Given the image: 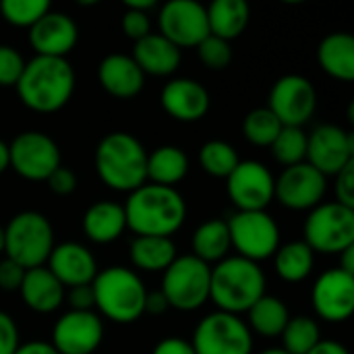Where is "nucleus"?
<instances>
[{
    "mask_svg": "<svg viewBox=\"0 0 354 354\" xmlns=\"http://www.w3.org/2000/svg\"><path fill=\"white\" fill-rule=\"evenodd\" d=\"M127 228L135 236H162L172 239L187 220L185 197L170 187L145 183L143 187L129 193L122 205Z\"/></svg>",
    "mask_w": 354,
    "mask_h": 354,
    "instance_id": "obj_1",
    "label": "nucleus"
},
{
    "mask_svg": "<svg viewBox=\"0 0 354 354\" xmlns=\"http://www.w3.org/2000/svg\"><path fill=\"white\" fill-rule=\"evenodd\" d=\"M77 77L66 58L33 56L15 85L21 104L39 114L62 110L75 93Z\"/></svg>",
    "mask_w": 354,
    "mask_h": 354,
    "instance_id": "obj_2",
    "label": "nucleus"
},
{
    "mask_svg": "<svg viewBox=\"0 0 354 354\" xmlns=\"http://www.w3.org/2000/svg\"><path fill=\"white\" fill-rule=\"evenodd\" d=\"M95 172L108 189L133 193L147 183V149L127 131L108 133L95 147Z\"/></svg>",
    "mask_w": 354,
    "mask_h": 354,
    "instance_id": "obj_3",
    "label": "nucleus"
},
{
    "mask_svg": "<svg viewBox=\"0 0 354 354\" xmlns=\"http://www.w3.org/2000/svg\"><path fill=\"white\" fill-rule=\"evenodd\" d=\"M266 292V274L259 263L245 257H226L212 268L209 301L222 313H247Z\"/></svg>",
    "mask_w": 354,
    "mask_h": 354,
    "instance_id": "obj_4",
    "label": "nucleus"
},
{
    "mask_svg": "<svg viewBox=\"0 0 354 354\" xmlns=\"http://www.w3.org/2000/svg\"><path fill=\"white\" fill-rule=\"evenodd\" d=\"M91 290L97 315L106 317L108 322L127 326L145 315L143 307L147 288L141 276L129 268L112 266L104 272H97L91 282Z\"/></svg>",
    "mask_w": 354,
    "mask_h": 354,
    "instance_id": "obj_5",
    "label": "nucleus"
},
{
    "mask_svg": "<svg viewBox=\"0 0 354 354\" xmlns=\"http://www.w3.org/2000/svg\"><path fill=\"white\" fill-rule=\"evenodd\" d=\"M54 245V228L41 212H19L4 226V253L23 270L41 268Z\"/></svg>",
    "mask_w": 354,
    "mask_h": 354,
    "instance_id": "obj_6",
    "label": "nucleus"
},
{
    "mask_svg": "<svg viewBox=\"0 0 354 354\" xmlns=\"http://www.w3.org/2000/svg\"><path fill=\"white\" fill-rule=\"evenodd\" d=\"M303 234L313 253L340 255L354 245V209L336 201L319 203L309 212Z\"/></svg>",
    "mask_w": 354,
    "mask_h": 354,
    "instance_id": "obj_7",
    "label": "nucleus"
},
{
    "mask_svg": "<svg viewBox=\"0 0 354 354\" xmlns=\"http://www.w3.org/2000/svg\"><path fill=\"white\" fill-rule=\"evenodd\" d=\"M212 268L195 255H178L162 278V295L170 309L197 311L209 301Z\"/></svg>",
    "mask_w": 354,
    "mask_h": 354,
    "instance_id": "obj_8",
    "label": "nucleus"
},
{
    "mask_svg": "<svg viewBox=\"0 0 354 354\" xmlns=\"http://www.w3.org/2000/svg\"><path fill=\"white\" fill-rule=\"evenodd\" d=\"M191 346L195 354H253V334L239 315L214 311L197 324Z\"/></svg>",
    "mask_w": 354,
    "mask_h": 354,
    "instance_id": "obj_9",
    "label": "nucleus"
},
{
    "mask_svg": "<svg viewBox=\"0 0 354 354\" xmlns=\"http://www.w3.org/2000/svg\"><path fill=\"white\" fill-rule=\"evenodd\" d=\"M226 224L239 257L259 263L274 257L280 247V228L268 212H236Z\"/></svg>",
    "mask_w": 354,
    "mask_h": 354,
    "instance_id": "obj_10",
    "label": "nucleus"
},
{
    "mask_svg": "<svg viewBox=\"0 0 354 354\" xmlns=\"http://www.w3.org/2000/svg\"><path fill=\"white\" fill-rule=\"evenodd\" d=\"M60 160L58 143L39 131L19 133L8 143V168L31 183L48 180V176L60 168Z\"/></svg>",
    "mask_w": 354,
    "mask_h": 354,
    "instance_id": "obj_11",
    "label": "nucleus"
},
{
    "mask_svg": "<svg viewBox=\"0 0 354 354\" xmlns=\"http://www.w3.org/2000/svg\"><path fill=\"white\" fill-rule=\"evenodd\" d=\"M268 108L276 114L282 127L307 124L317 108V91L313 83L303 75H284L280 77L268 95Z\"/></svg>",
    "mask_w": 354,
    "mask_h": 354,
    "instance_id": "obj_12",
    "label": "nucleus"
},
{
    "mask_svg": "<svg viewBox=\"0 0 354 354\" xmlns=\"http://www.w3.org/2000/svg\"><path fill=\"white\" fill-rule=\"evenodd\" d=\"M276 176L257 160H241L226 178V193L239 212H266L274 201Z\"/></svg>",
    "mask_w": 354,
    "mask_h": 354,
    "instance_id": "obj_13",
    "label": "nucleus"
},
{
    "mask_svg": "<svg viewBox=\"0 0 354 354\" xmlns=\"http://www.w3.org/2000/svg\"><path fill=\"white\" fill-rule=\"evenodd\" d=\"M354 160V135L340 124H319L307 135L305 162L326 178L336 176Z\"/></svg>",
    "mask_w": 354,
    "mask_h": 354,
    "instance_id": "obj_14",
    "label": "nucleus"
},
{
    "mask_svg": "<svg viewBox=\"0 0 354 354\" xmlns=\"http://www.w3.org/2000/svg\"><path fill=\"white\" fill-rule=\"evenodd\" d=\"M160 35L172 41L178 50L197 48L207 35V12L197 0H170L160 8Z\"/></svg>",
    "mask_w": 354,
    "mask_h": 354,
    "instance_id": "obj_15",
    "label": "nucleus"
},
{
    "mask_svg": "<svg viewBox=\"0 0 354 354\" xmlns=\"http://www.w3.org/2000/svg\"><path fill=\"white\" fill-rule=\"evenodd\" d=\"M328 191V178L317 172L307 162L288 166L276 178L274 185V199H278L284 207L295 212L313 209L324 203Z\"/></svg>",
    "mask_w": 354,
    "mask_h": 354,
    "instance_id": "obj_16",
    "label": "nucleus"
},
{
    "mask_svg": "<svg viewBox=\"0 0 354 354\" xmlns=\"http://www.w3.org/2000/svg\"><path fill=\"white\" fill-rule=\"evenodd\" d=\"M104 342V322L95 311H66L52 328L50 344L58 354H93Z\"/></svg>",
    "mask_w": 354,
    "mask_h": 354,
    "instance_id": "obj_17",
    "label": "nucleus"
},
{
    "mask_svg": "<svg viewBox=\"0 0 354 354\" xmlns=\"http://www.w3.org/2000/svg\"><path fill=\"white\" fill-rule=\"evenodd\" d=\"M311 305L324 322H348L354 311V276L340 268L324 272L313 284Z\"/></svg>",
    "mask_w": 354,
    "mask_h": 354,
    "instance_id": "obj_18",
    "label": "nucleus"
},
{
    "mask_svg": "<svg viewBox=\"0 0 354 354\" xmlns=\"http://www.w3.org/2000/svg\"><path fill=\"white\" fill-rule=\"evenodd\" d=\"M77 39L79 27L73 17L52 8L29 29V46L35 56L66 58V54L77 46Z\"/></svg>",
    "mask_w": 354,
    "mask_h": 354,
    "instance_id": "obj_19",
    "label": "nucleus"
},
{
    "mask_svg": "<svg viewBox=\"0 0 354 354\" xmlns=\"http://www.w3.org/2000/svg\"><path fill=\"white\" fill-rule=\"evenodd\" d=\"M46 263V268L64 288L91 284L97 276V261L93 253L85 245L75 241L54 245Z\"/></svg>",
    "mask_w": 354,
    "mask_h": 354,
    "instance_id": "obj_20",
    "label": "nucleus"
},
{
    "mask_svg": "<svg viewBox=\"0 0 354 354\" xmlns=\"http://www.w3.org/2000/svg\"><path fill=\"white\" fill-rule=\"evenodd\" d=\"M162 108L168 116L180 122H197L209 112V91L195 79L178 77L164 85L160 93Z\"/></svg>",
    "mask_w": 354,
    "mask_h": 354,
    "instance_id": "obj_21",
    "label": "nucleus"
},
{
    "mask_svg": "<svg viewBox=\"0 0 354 354\" xmlns=\"http://www.w3.org/2000/svg\"><path fill=\"white\" fill-rule=\"evenodd\" d=\"M97 81L106 93L118 100H131L145 87V75L127 54H108L97 64Z\"/></svg>",
    "mask_w": 354,
    "mask_h": 354,
    "instance_id": "obj_22",
    "label": "nucleus"
},
{
    "mask_svg": "<svg viewBox=\"0 0 354 354\" xmlns=\"http://www.w3.org/2000/svg\"><path fill=\"white\" fill-rule=\"evenodd\" d=\"M131 58L137 62V66L143 71V75L170 77L172 73L178 71L180 60H183V54L164 35L149 33L143 39L135 41Z\"/></svg>",
    "mask_w": 354,
    "mask_h": 354,
    "instance_id": "obj_23",
    "label": "nucleus"
},
{
    "mask_svg": "<svg viewBox=\"0 0 354 354\" xmlns=\"http://www.w3.org/2000/svg\"><path fill=\"white\" fill-rule=\"evenodd\" d=\"M19 292H21L23 303L33 313L48 315L60 309V305L64 303L66 288L52 276V272L46 266H41V268H33L25 272Z\"/></svg>",
    "mask_w": 354,
    "mask_h": 354,
    "instance_id": "obj_24",
    "label": "nucleus"
},
{
    "mask_svg": "<svg viewBox=\"0 0 354 354\" xmlns=\"http://www.w3.org/2000/svg\"><path fill=\"white\" fill-rule=\"evenodd\" d=\"M83 234L95 245H108L122 236L127 230V218L120 203L97 201L83 214Z\"/></svg>",
    "mask_w": 354,
    "mask_h": 354,
    "instance_id": "obj_25",
    "label": "nucleus"
},
{
    "mask_svg": "<svg viewBox=\"0 0 354 354\" xmlns=\"http://www.w3.org/2000/svg\"><path fill=\"white\" fill-rule=\"evenodd\" d=\"M319 66L338 81H354V37L346 31L326 35L317 46Z\"/></svg>",
    "mask_w": 354,
    "mask_h": 354,
    "instance_id": "obj_26",
    "label": "nucleus"
},
{
    "mask_svg": "<svg viewBox=\"0 0 354 354\" xmlns=\"http://www.w3.org/2000/svg\"><path fill=\"white\" fill-rule=\"evenodd\" d=\"M207 27L209 35H216L224 41L236 39L249 25V4L245 0H214L207 8Z\"/></svg>",
    "mask_w": 354,
    "mask_h": 354,
    "instance_id": "obj_27",
    "label": "nucleus"
},
{
    "mask_svg": "<svg viewBox=\"0 0 354 354\" xmlns=\"http://www.w3.org/2000/svg\"><path fill=\"white\" fill-rule=\"evenodd\" d=\"M189 174V158L176 145H162L147 153V180L151 185L176 189Z\"/></svg>",
    "mask_w": 354,
    "mask_h": 354,
    "instance_id": "obj_28",
    "label": "nucleus"
},
{
    "mask_svg": "<svg viewBox=\"0 0 354 354\" xmlns=\"http://www.w3.org/2000/svg\"><path fill=\"white\" fill-rule=\"evenodd\" d=\"M131 263L141 272H166L178 257L172 239L162 236H135L129 249Z\"/></svg>",
    "mask_w": 354,
    "mask_h": 354,
    "instance_id": "obj_29",
    "label": "nucleus"
},
{
    "mask_svg": "<svg viewBox=\"0 0 354 354\" xmlns=\"http://www.w3.org/2000/svg\"><path fill=\"white\" fill-rule=\"evenodd\" d=\"M191 247H193L191 255H195L207 266L226 259L232 249L226 220H207L199 224L193 232Z\"/></svg>",
    "mask_w": 354,
    "mask_h": 354,
    "instance_id": "obj_30",
    "label": "nucleus"
},
{
    "mask_svg": "<svg viewBox=\"0 0 354 354\" xmlns=\"http://www.w3.org/2000/svg\"><path fill=\"white\" fill-rule=\"evenodd\" d=\"M247 326L251 330V334L263 336V338H280V334L284 332L288 319H290V311L284 305V301H280L274 295H263L249 311H247Z\"/></svg>",
    "mask_w": 354,
    "mask_h": 354,
    "instance_id": "obj_31",
    "label": "nucleus"
},
{
    "mask_svg": "<svg viewBox=\"0 0 354 354\" xmlns=\"http://www.w3.org/2000/svg\"><path fill=\"white\" fill-rule=\"evenodd\" d=\"M313 266H315V253L309 249L305 241H292L280 245L278 251L274 253L276 274L288 284H299L307 280L313 272Z\"/></svg>",
    "mask_w": 354,
    "mask_h": 354,
    "instance_id": "obj_32",
    "label": "nucleus"
},
{
    "mask_svg": "<svg viewBox=\"0 0 354 354\" xmlns=\"http://www.w3.org/2000/svg\"><path fill=\"white\" fill-rule=\"evenodd\" d=\"M282 338V351L288 354H309L322 340V332L315 319L299 315L290 317L284 332L280 334Z\"/></svg>",
    "mask_w": 354,
    "mask_h": 354,
    "instance_id": "obj_33",
    "label": "nucleus"
},
{
    "mask_svg": "<svg viewBox=\"0 0 354 354\" xmlns=\"http://www.w3.org/2000/svg\"><path fill=\"white\" fill-rule=\"evenodd\" d=\"M239 162L241 158L236 149L222 139H212L199 149V166L214 178H228Z\"/></svg>",
    "mask_w": 354,
    "mask_h": 354,
    "instance_id": "obj_34",
    "label": "nucleus"
},
{
    "mask_svg": "<svg viewBox=\"0 0 354 354\" xmlns=\"http://www.w3.org/2000/svg\"><path fill=\"white\" fill-rule=\"evenodd\" d=\"M280 131H282V122L276 118V114L268 106L251 110L243 120L245 139L257 147H272Z\"/></svg>",
    "mask_w": 354,
    "mask_h": 354,
    "instance_id": "obj_35",
    "label": "nucleus"
},
{
    "mask_svg": "<svg viewBox=\"0 0 354 354\" xmlns=\"http://www.w3.org/2000/svg\"><path fill=\"white\" fill-rule=\"evenodd\" d=\"M272 153L284 168L303 164L307 158V133L299 127H282L280 135L272 143Z\"/></svg>",
    "mask_w": 354,
    "mask_h": 354,
    "instance_id": "obj_36",
    "label": "nucleus"
},
{
    "mask_svg": "<svg viewBox=\"0 0 354 354\" xmlns=\"http://www.w3.org/2000/svg\"><path fill=\"white\" fill-rule=\"evenodd\" d=\"M48 0H2L0 2V15L6 23L12 27H27L31 29L48 10Z\"/></svg>",
    "mask_w": 354,
    "mask_h": 354,
    "instance_id": "obj_37",
    "label": "nucleus"
},
{
    "mask_svg": "<svg viewBox=\"0 0 354 354\" xmlns=\"http://www.w3.org/2000/svg\"><path fill=\"white\" fill-rule=\"evenodd\" d=\"M197 56L203 66L209 71H224L232 62V48L230 41H224L216 35H207L199 46H197Z\"/></svg>",
    "mask_w": 354,
    "mask_h": 354,
    "instance_id": "obj_38",
    "label": "nucleus"
},
{
    "mask_svg": "<svg viewBox=\"0 0 354 354\" xmlns=\"http://www.w3.org/2000/svg\"><path fill=\"white\" fill-rule=\"evenodd\" d=\"M23 54L6 44H0V87H15L23 68H25Z\"/></svg>",
    "mask_w": 354,
    "mask_h": 354,
    "instance_id": "obj_39",
    "label": "nucleus"
},
{
    "mask_svg": "<svg viewBox=\"0 0 354 354\" xmlns=\"http://www.w3.org/2000/svg\"><path fill=\"white\" fill-rule=\"evenodd\" d=\"M120 25H122L124 35L131 37L133 41H139V39H143L145 35L151 33V19H149V12L124 8V15H122Z\"/></svg>",
    "mask_w": 354,
    "mask_h": 354,
    "instance_id": "obj_40",
    "label": "nucleus"
},
{
    "mask_svg": "<svg viewBox=\"0 0 354 354\" xmlns=\"http://www.w3.org/2000/svg\"><path fill=\"white\" fill-rule=\"evenodd\" d=\"M336 203L354 209V160L336 174Z\"/></svg>",
    "mask_w": 354,
    "mask_h": 354,
    "instance_id": "obj_41",
    "label": "nucleus"
},
{
    "mask_svg": "<svg viewBox=\"0 0 354 354\" xmlns=\"http://www.w3.org/2000/svg\"><path fill=\"white\" fill-rule=\"evenodd\" d=\"M19 346L21 338L17 322L6 311H0V354H15Z\"/></svg>",
    "mask_w": 354,
    "mask_h": 354,
    "instance_id": "obj_42",
    "label": "nucleus"
},
{
    "mask_svg": "<svg viewBox=\"0 0 354 354\" xmlns=\"http://www.w3.org/2000/svg\"><path fill=\"white\" fill-rule=\"evenodd\" d=\"M48 187H50V191L54 193V195H71V193H75V189H77V174L73 172V170H68V168H64V166H60V168H56L50 176H48Z\"/></svg>",
    "mask_w": 354,
    "mask_h": 354,
    "instance_id": "obj_43",
    "label": "nucleus"
},
{
    "mask_svg": "<svg viewBox=\"0 0 354 354\" xmlns=\"http://www.w3.org/2000/svg\"><path fill=\"white\" fill-rule=\"evenodd\" d=\"M64 303H68L71 311H93L95 309V301H93L91 284L66 288Z\"/></svg>",
    "mask_w": 354,
    "mask_h": 354,
    "instance_id": "obj_44",
    "label": "nucleus"
},
{
    "mask_svg": "<svg viewBox=\"0 0 354 354\" xmlns=\"http://www.w3.org/2000/svg\"><path fill=\"white\" fill-rule=\"evenodd\" d=\"M25 272H27V270H23L19 263H15L12 259L4 257V259L0 261V290H8V292L19 290Z\"/></svg>",
    "mask_w": 354,
    "mask_h": 354,
    "instance_id": "obj_45",
    "label": "nucleus"
},
{
    "mask_svg": "<svg viewBox=\"0 0 354 354\" xmlns=\"http://www.w3.org/2000/svg\"><path fill=\"white\" fill-rule=\"evenodd\" d=\"M151 354H195V351H193V346H191L189 340L172 336V338L160 340V342L153 346Z\"/></svg>",
    "mask_w": 354,
    "mask_h": 354,
    "instance_id": "obj_46",
    "label": "nucleus"
},
{
    "mask_svg": "<svg viewBox=\"0 0 354 354\" xmlns=\"http://www.w3.org/2000/svg\"><path fill=\"white\" fill-rule=\"evenodd\" d=\"M168 309H170V305H168L166 297L162 295V290H153V292H149V290H147V297H145V307H143V313L160 317V315H164V313H166Z\"/></svg>",
    "mask_w": 354,
    "mask_h": 354,
    "instance_id": "obj_47",
    "label": "nucleus"
},
{
    "mask_svg": "<svg viewBox=\"0 0 354 354\" xmlns=\"http://www.w3.org/2000/svg\"><path fill=\"white\" fill-rule=\"evenodd\" d=\"M15 354H58L54 351V346L50 342H44V340H29V342H23Z\"/></svg>",
    "mask_w": 354,
    "mask_h": 354,
    "instance_id": "obj_48",
    "label": "nucleus"
},
{
    "mask_svg": "<svg viewBox=\"0 0 354 354\" xmlns=\"http://www.w3.org/2000/svg\"><path fill=\"white\" fill-rule=\"evenodd\" d=\"M309 354H351L342 342L336 340H319V344Z\"/></svg>",
    "mask_w": 354,
    "mask_h": 354,
    "instance_id": "obj_49",
    "label": "nucleus"
},
{
    "mask_svg": "<svg viewBox=\"0 0 354 354\" xmlns=\"http://www.w3.org/2000/svg\"><path fill=\"white\" fill-rule=\"evenodd\" d=\"M338 257H340V266H338V268H340L342 272L354 276V245L353 247H348L346 251H342Z\"/></svg>",
    "mask_w": 354,
    "mask_h": 354,
    "instance_id": "obj_50",
    "label": "nucleus"
},
{
    "mask_svg": "<svg viewBox=\"0 0 354 354\" xmlns=\"http://www.w3.org/2000/svg\"><path fill=\"white\" fill-rule=\"evenodd\" d=\"M124 8L149 12L151 8H156V0H127V2H124Z\"/></svg>",
    "mask_w": 354,
    "mask_h": 354,
    "instance_id": "obj_51",
    "label": "nucleus"
},
{
    "mask_svg": "<svg viewBox=\"0 0 354 354\" xmlns=\"http://www.w3.org/2000/svg\"><path fill=\"white\" fill-rule=\"evenodd\" d=\"M8 168V143L0 139V174Z\"/></svg>",
    "mask_w": 354,
    "mask_h": 354,
    "instance_id": "obj_52",
    "label": "nucleus"
},
{
    "mask_svg": "<svg viewBox=\"0 0 354 354\" xmlns=\"http://www.w3.org/2000/svg\"><path fill=\"white\" fill-rule=\"evenodd\" d=\"M259 354H288V353H284L282 348H268V351H261Z\"/></svg>",
    "mask_w": 354,
    "mask_h": 354,
    "instance_id": "obj_53",
    "label": "nucleus"
},
{
    "mask_svg": "<svg viewBox=\"0 0 354 354\" xmlns=\"http://www.w3.org/2000/svg\"><path fill=\"white\" fill-rule=\"evenodd\" d=\"M0 253H4V226H0Z\"/></svg>",
    "mask_w": 354,
    "mask_h": 354,
    "instance_id": "obj_54",
    "label": "nucleus"
}]
</instances>
